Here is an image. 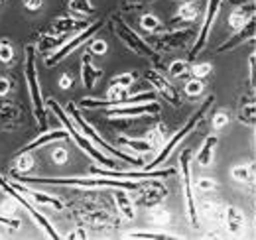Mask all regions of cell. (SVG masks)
Here are the masks:
<instances>
[{
  "instance_id": "7a4b0ae2",
  "label": "cell",
  "mask_w": 256,
  "mask_h": 240,
  "mask_svg": "<svg viewBox=\"0 0 256 240\" xmlns=\"http://www.w3.org/2000/svg\"><path fill=\"white\" fill-rule=\"evenodd\" d=\"M50 106H52V110L56 112V116H58V118L62 120L65 126H67L69 134L75 138V142L79 144V148H81V150H85L87 154H89V156H91V158H93V160H98V162H100L102 166H106V168H114V166H116V164H114V160H108V158H104L100 152L96 150V148H93V146H91V144H89V142H87V140L81 136V132H77V128H75V126L71 124V120L67 118L64 112H62V108L58 106V102H56L54 98H50Z\"/></svg>"
},
{
  "instance_id": "f6af8a7d",
  "label": "cell",
  "mask_w": 256,
  "mask_h": 240,
  "mask_svg": "<svg viewBox=\"0 0 256 240\" xmlns=\"http://www.w3.org/2000/svg\"><path fill=\"white\" fill-rule=\"evenodd\" d=\"M128 238H166L162 234H144V232H138V234H126Z\"/></svg>"
},
{
  "instance_id": "bcb514c9",
  "label": "cell",
  "mask_w": 256,
  "mask_h": 240,
  "mask_svg": "<svg viewBox=\"0 0 256 240\" xmlns=\"http://www.w3.org/2000/svg\"><path fill=\"white\" fill-rule=\"evenodd\" d=\"M71 85H73V79H71L69 75H64V77L60 79V87H62V89H71Z\"/></svg>"
},
{
  "instance_id": "8d00e7d4",
  "label": "cell",
  "mask_w": 256,
  "mask_h": 240,
  "mask_svg": "<svg viewBox=\"0 0 256 240\" xmlns=\"http://www.w3.org/2000/svg\"><path fill=\"white\" fill-rule=\"evenodd\" d=\"M228 120H230L228 112H226V110H219V112L213 114V120H211V122H213V128H215V130H223L224 126L228 124Z\"/></svg>"
},
{
  "instance_id": "7c38bea8",
  "label": "cell",
  "mask_w": 256,
  "mask_h": 240,
  "mask_svg": "<svg viewBox=\"0 0 256 240\" xmlns=\"http://www.w3.org/2000/svg\"><path fill=\"white\" fill-rule=\"evenodd\" d=\"M93 174L98 176H108V178H130V180H138V178H146V180H154V178H168V176H174L176 172L174 170H166V172H142V174H124V172H104V170H98V168H91Z\"/></svg>"
},
{
  "instance_id": "cb8c5ba5",
  "label": "cell",
  "mask_w": 256,
  "mask_h": 240,
  "mask_svg": "<svg viewBox=\"0 0 256 240\" xmlns=\"http://www.w3.org/2000/svg\"><path fill=\"white\" fill-rule=\"evenodd\" d=\"M246 22H248V16H246V12L244 10H232L230 14H228V26L232 28V30H242L244 26H246Z\"/></svg>"
},
{
  "instance_id": "484cf974",
  "label": "cell",
  "mask_w": 256,
  "mask_h": 240,
  "mask_svg": "<svg viewBox=\"0 0 256 240\" xmlns=\"http://www.w3.org/2000/svg\"><path fill=\"white\" fill-rule=\"evenodd\" d=\"M34 166V158L30 156V152H20L16 158V172L14 174H26L30 172Z\"/></svg>"
},
{
  "instance_id": "ac0fdd59",
  "label": "cell",
  "mask_w": 256,
  "mask_h": 240,
  "mask_svg": "<svg viewBox=\"0 0 256 240\" xmlns=\"http://www.w3.org/2000/svg\"><path fill=\"white\" fill-rule=\"evenodd\" d=\"M100 75H102V71H100V69H95V67L91 65V58L87 56V58L83 60V83H85V87H87V89H93L95 81Z\"/></svg>"
},
{
  "instance_id": "ffe728a7",
  "label": "cell",
  "mask_w": 256,
  "mask_h": 240,
  "mask_svg": "<svg viewBox=\"0 0 256 240\" xmlns=\"http://www.w3.org/2000/svg\"><path fill=\"white\" fill-rule=\"evenodd\" d=\"M65 136H67V132H64V130H56V132H46V134H42L40 138H36L32 144H28L26 148L22 152H32L36 150V148H40L42 144H48L50 140H64Z\"/></svg>"
},
{
  "instance_id": "603a6c76",
  "label": "cell",
  "mask_w": 256,
  "mask_h": 240,
  "mask_svg": "<svg viewBox=\"0 0 256 240\" xmlns=\"http://www.w3.org/2000/svg\"><path fill=\"white\" fill-rule=\"evenodd\" d=\"M180 20H184V22H193V20H197V16H199V10H197V6L193 4V2H184L180 8H178V14H176Z\"/></svg>"
},
{
  "instance_id": "f546056e",
  "label": "cell",
  "mask_w": 256,
  "mask_h": 240,
  "mask_svg": "<svg viewBox=\"0 0 256 240\" xmlns=\"http://www.w3.org/2000/svg\"><path fill=\"white\" fill-rule=\"evenodd\" d=\"M140 26H142V30L146 32H156L160 30L162 22L158 16H154V14H144L142 18H140Z\"/></svg>"
},
{
  "instance_id": "277c9868",
  "label": "cell",
  "mask_w": 256,
  "mask_h": 240,
  "mask_svg": "<svg viewBox=\"0 0 256 240\" xmlns=\"http://www.w3.org/2000/svg\"><path fill=\"white\" fill-rule=\"evenodd\" d=\"M26 183H54V185H110V187H120V189H138V183L130 181H114V180H46V178H20Z\"/></svg>"
},
{
  "instance_id": "ba28073f",
  "label": "cell",
  "mask_w": 256,
  "mask_h": 240,
  "mask_svg": "<svg viewBox=\"0 0 256 240\" xmlns=\"http://www.w3.org/2000/svg\"><path fill=\"white\" fill-rule=\"evenodd\" d=\"M205 108H207V104H205V106H203V108L199 110V114H197L195 118L190 120V122H188V126H186V128H182V130H180V132H178V134H176V136H174V138H172V140H170V142L166 144V148L162 150L160 156H158V158H156V160H154L152 164H148V166H146V170H152V168H156V166H160L162 162H166V160H168V156H170V152L174 150V148L178 146V142H180V140H182V138H184V136H186V134H188V132L192 130L193 126H195V122H197V120H199V116H201V114L205 112Z\"/></svg>"
},
{
  "instance_id": "4dcf8cb0",
  "label": "cell",
  "mask_w": 256,
  "mask_h": 240,
  "mask_svg": "<svg viewBox=\"0 0 256 240\" xmlns=\"http://www.w3.org/2000/svg\"><path fill=\"white\" fill-rule=\"evenodd\" d=\"M256 106L252 102H248V104H242L240 106V122H244V124H248V126H252L256 122Z\"/></svg>"
},
{
  "instance_id": "60d3db41",
  "label": "cell",
  "mask_w": 256,
  "mask_h": 240,
  "mask_svg": "<svg viewBox=\"0 0 256 240\" xmlns=\"http://www.w3.org/2000/svg\"><path fill=\"white\" fill-rule=\"evenodd\" d=\"M52 160H54L56 164H65V162H67V150H65V148H56L54 154H52Z\"/></svg>"
},
{
  "instance_id": "7bdbcfd3",
  "label": "cell",
  "mask_w": 256,
  "mask_h": 240,
  "mask_svg": "<svg viewBox=\"0 0 256 240\" xmlns=\"http://www.w3.org/2000/svg\"><path fill=\"white\" fill-rule=\"evenodd\" d=\"M10 90V81L6 77H0V96H6Z\"/></svg>"
},
{
  "instance_id": "7402d4cb",
  "label": "cell",
  "mask_w": 256,
  "mask_h": 240,
  "mask_svg": "<svg viewBox=\"0 0 256 240\" xmlns=\"http://www.w3.org/2000/svg\"><path fill=\"white\" fill-rule=\"evenodd\" d=\"M79 26L87 28V22H77V20H58V22L54 24V28H50V34H54V36H64L65 32L75 30V28H79Z\"/></svg>"
},
{
  "instance_id": "1f68e13d",
  "label": "cell",
  "mask_w": 256,
  "mask_h": 240,
  "mask_svg": "<svg viewBox=\"0 0 256 240\" xmlns=\"http://www.w3.org/2000/svg\"><path fill=\"white\" fill-rule=\"evenodd\" d=\"M203 90H205V85H203V81L201 79H197V77H193L190 79L188 83H186V92L190 94V96H201L203 94Z\"/></svg>"
},
{
  "instance_id": "ab89813d",
  "label": "cell",
  "mask_w": 256,
  "mask_h": 240,
  "mask_svg": "<svg viewBox=\"0 0 256 240\" xmlns=\"http://www.w3.org/2000/svg\"><path fill=\"white\" fill-rule=\"evenodd\" d=\"M150 144H152V148H158L162 142H164V134H162L160 130H152L150 134H148V138H146Z\"/></svg>"
},
{
  "instance_id": "4fadbf2b",
  "label": "cell",
  "mask_w": 256,
  "mask_h": 240,
  "mask_svg": "<svg viewBox=\"0 0 256 240\" xmlns=\"http://www.w3.org/2000/svg\"><path fill=\"white\" fill-rule=\"evenodd\" d=\"M158 114L160 112V106L150 100V104H144V106H124V108H112L106 112V116H136V114Z\"/></svg>"
},
{
  "instance_id": "3957f363",
  "label": "cell",
  "mask_w": 256,
  "mask_h": 240,
  "mask_svg": "<svg viewBox=\"0 0 256 240\" xmlns=\"http://www.w3.org/2000/svg\"><path fill=\"white\" fill-rule=\"evenodd\" d=\"M67 110L71 112V116H73V120L77 122V126H79V128H81V130H83V132H85V134H87V136H89V138H91L95 144H98L100 148H104L106 152L114 154L116 158H120V160H122V162H126V164H136V166H140V164H142V160H138V158H132V156H126V154H122L120 150H114V148H110V146H108V144H106V142H104V140H102L98 134H95V130H93V128H91V126H89V124L83 120V116H81V114L75 110V106H73V104H67Z\"/></svg>"
},
{
  "instance_id": "30bf717a",
  "label": "cell",
  "mask_w": 256,
  "mask_h": 240,
  "mask_svg": "<svg viewBox=\"0 0 256 240\" xmlns=\"http://www.w3.org/2000/svg\"><path fill=\"white\" fill-rule=\"evenodd\" d=\"M152 85H154V89L160 92L162 96L166 98V100H170L172 104H180V94H178V90L174 89L162 75H158L156 71H146V75H144Z\"/></svg>"
},
{
  "instance_id": "d6986e66",
  "label": "cell",
  "mask_w": 256,
  "mask_h": 240,
  "mask_svg": "<svg viewBox=\"0 0 256 240\" xmlns=\"http://www.w3.org/2000/svg\"><path fill=\"white\" fill-rule=\"evenodd\" d=\"M230 178L236 183H250L252 181V168L246 164H236L230 168Z\"/></svg>"
},
{
  "instance_id": "5b68a950",
  "label": "cell",
  "mask_w": 256,
  "mask_h": 240,
  "mask_svg": "<svg viewBox=\"0 0 256 240\" xmlns=\"http://www.w3.org/2000/svg\"><path fill=\"white\" fill-rule=\"evenodd\" d=\"M0 189H4V191H6V193H8V195H10V197H12V199H14L16 203H20V205H22L24 209L28 210V212L32 214V218H36V222H40V224H42V226L46 228V232H48V234H50L52 238H60V236H58V232L54 230V226H52V224L48 222V218H46V216H44L42 212H38V210L34 209L32 205H30V203H28V201H26V199H24L22 195H18V191H16V189H14V187H12V185H10L8 181H4V178H2V176H0Z\"/></svg>"
},
{
  "instance_id": "e575fe53",
  "label": "cell",
  "mask_w": 256,
  "mask_h": 240,
  "mask_svg": "<svg viewBox=\"0 0 256 240\" xmlns=\"http://www.w3.org/2000/svg\"><path fill=\"white\" fill-rule=\"evenodd\" d=\"M14 60V50H12V44L8 40H2L0 42V61L2 63H10Z\"/></svg>"
},
{
  "instance_id": "4316f807",
  "label": "cell",
  "mask_w": 256,
  "mask_h": 240,
  "mask_svg": "<svg viewBox=\"0 0 256 240\" xmlns=\"http://www.w3.org/2000/svg\"><path fill=\"white\" fill-rule=\"evenodd\" d=\"M69 10L75 12V14H79V16H89V14H93V6H91L89 0H71V2H69Z\"/></svg>"
},
{
  "instance_id": "b9f144b4",
  "label": "cell",
  "mask_w": 256,
  "mask_h": 240,
  "mask_svg": "<svg viewBox=\"0 0 256 240\" xmlns=\"http://www.w3.org/2000/svg\"><path fill=\"white\" fill-rule=\"evenodd\" d=\"M0 224H6V226H12V228H16V226H20V220H16V218H10V216H2V214H0Z\"/></svg>"
},
{
  "instance_id": "d590c367",
  "label": "cell",
  "mask_w": 256,
  "mask_h": 240,
  "mask_svg": "<svg viewBox=\"0 0 256 240\" xmlns=\"http://www.w3.org/2000/svg\"><path fill=\"white\" fill-rule=\"evenodd\" d=\"M217 189V181L213 180V178H199L197 180V191H201V193H211V191H215Z\"/></svg>"
},
{
  "instance_id": "8992f818",
  "label": "cell",
  "mask_w": 256,
  "mask_h": 240,
  "mask_svg": "<svg viewBox=\"0 0 256 240\" xmlns=\"http://www.w3.org/2000/svg\"><path fill=\"white\" fill-rule=\"evenodd\" d=\"M114 28H116V34L120 36V40L126 44L132 52H136L138 56H154V52L146 46V42H142V40H140V38H138V36L130 30L124 22H122V20L114 18Z\"/></svg>"
},
{
  "instance_id": "e0dca14e",
  "label": "cell",
  "mask_w": 256,
  "mask_h": 240,
  "mask_svg": "<svg viewBox=\"0 0 256 240\" xmlns=\"http://www.w3.org/2000/svg\"><path fill=\"white\" fill-rule=\"evenodd\" d=\"M114 201H116L118 210L122 212L124 218L132 220V218L136 216V212H134V203L130 201V197H128L124 191H114Z\"/></svg>"
},
{
  "instance_id": "d6a6232c",
  "label": "cell",
  "mask_w": 256,
  "mask_h": 240,
  "mask_svg": "<svg viewBox=\"0 0 256 240\" xmlns=\"http://www.w3.org/2000/svg\"><path fill=\"white\" fill-rule=\"evenodd\" d=\"M18 116V110L14 106H6V108H0V128L2 126H10Z\"/></svg>"
},
{
  "instance_id": "83f0119b",
  "label": "cell",
  "mask_w": 256,
  "mask_h": 240,
  "mask_svg": "<svg viewBox=\"0 0 256 240\" xmlns=\"http://www.w3.org/2000/svg\"><path fill=\"white\" fill-rule=\"evenodd\" d=\"M118 142H120L122 146H130L132 150H136V152H150V150H154V148H152V144H150L148 140H132V138H118Z\"/></svg>"
},
{
  "instance_id": "f35d334b",
  "label": "cell",
  "mask_w": 256,
  "mask_h": 240,
  "mask_svg": "<svg viewBox=\"0 0 256 240\" xmlns=\"http://www.w3.org/2000/svg\"><path fill=\"white\" fill-rule=\"evenodd\" d=\"M106 48H108V46H106L104 40H95V42L91 44V50H89V52H91L93 56H104V54H106Z\"/></svg>"
},
{
  "instance_id": "836d02e7",
  "label": "cell",
  "mask_w": 256,
  "mask_h": 240,
  "mask_svg": "<svg viewBox=\"0 0 256 240\" xmlns=\"http://www.w3.org/2000/svg\"><path fill=\"white\" fill-rule=\"evenodd\" d=\"M211 71H213V65H211V63H195V65H192V75L197 77V79L209 77Z\"/></svg>"
},
{
  "instance_id": "d4e9b609",
  "label": "cell",
  "mask_w": 256,
  "mask_h": 240,
  "mask_svg": "<svg viewBox=\"0 0 256 240\" xmlns=\"http://www.w3.org/2000/svg\"><path fill=\"white\" fill-rule=\"evenodd\" d=\"M170 75L176 79H184V77L192 75V65L188 61H174L170 65Z\"/></svg>"
},
{
  "instance_id": "6da1fadb",
  "label": "cell",
  "mask_w": 256,
  "mask_h": 240,
  "mask_svg": "<svg viewBox=\"0 0 256 240\" xmlns=\"http://www.w3.org/2000/svg\"><path fill=\"white\" fill-rule=\"evenodd\" d=\"M26 79L30 85V94L34 100V110L42 128H46V112H44V100H42V92L38 87V75H36V48L28 46L26 48Z\"/></svg>"
},
{
  "instance_id": "74e56055",
  "label": "cell",
  "mask_w": 256,
  "mask_h": 240,
  "mask_svg": "<svg viewBox=\"0 0 256 240\" xmlns=\"http://www.w3.org/2000/svg\"><path fill=\"white\" fill-rule=\"evenodd\" d=\"M170 210L162 209V207H156V209L152 210V220L156 222V224H168L170 222Z\"/></svg>"
},
{
  "instance_id": "44dd1931",
  "label": "cell",
  "mask_w": 256,
  "mask_h": 240,
  "mask_svg": "<svg viewBox=\"0 0 256 240\" xmlns=\"http://www.w3.org/2000/svg\"><path fill=\"white\" fill-rule=\"evenodd\" d=\"M219 4V0H211V6H209V12H207V20H205V26H203V30H201V38H199V42H197V46H195V50H193V56H195V52H199L201 48H203V44H205V40H207V32L211 28V20H213V16H215V12H217V6Z\"/></svg>"
},
{
  "instance_id": "9a60e30c",
  "label": "cell",
  "mask_w": 256,
  "mask_h": 240,
  "mask_svg": "<svg viewBox=\"0 0 256 240\" xmlns=\"http://www.w3.org/2000/svg\"><path fill=\"white\" fill-rule=\"evenodd\" d=\"M224 220H226L228 230H232V232H240V230H244V226H246L244 214L238 209H234V207H228V209L224 210Z\"/></svg>"
},
{
  "instance_id": "2e32d148",
  "label": "cell",
  "mask_w": 256,
  "mask_h": 240,
  "mask_svg": "<svg viewBox=\"0 0 256 240\" xmlns=\"http://www.w3.org/2000/svg\"><path fill=\"white\" fill-rule=\"evenodd\" d=\"M215 144H217V138H215V136H211V138L205 140L203 148H201L199 156H197V164H199L201 168H209V166L213 164V150H215Z\"/></svg>"
},
{
  "instance_id": "ee69618b",
  "label": "cell",
  "mask_w": 256,
  "mask_h": 240,
  "mask_svg": "<svg viewBox=\"0 0 256 240\" xmlns=\"http://www.w3.org/2000/svg\"><path fill=\"white\" fill-rule=\"evenodd\" d=\"M24 6L28 8V10H40L42 8V0H24Z\"/></svg>"
},
{
  "instance_id": "8fae6325",
  "label": "cell",
  "mask_w": 256,
  "mask_h": 240,
  "mask_svg": "<svg viewBox=\"0 0 256 240\" xmlns=\"http://www.w3.org/2000/svg\"><path fill=\"white\" fill-rule=\"evenodd\" d=\"M14 189H18L20 193H24V195H28L32 201L36 203H42V205H48V207H52V209L56 210H62L64 209V203L60 201V199H56V197H52V195H46V193H42V191H32V189H28V187H24V185H20V183H10Z\"/></svg>"
},
{
  "instance_id": "7dc6e473",
  "label": "cell",
  "mask_w": 256,
  "mask_h": 240,
  "mask_svg": "<svg viewBox=\"0 0 256 240\" xmlns=\"http://www.w3.org/2000/svg\"><path fill=\"white\" fill-rule=\"evenodd\" d=\"M0 2H2V0H0Z\"/></svg>"
},
{
  "instance_id": "9c48e42d",
  "label": "cell",
  "mask_w": 256,
  "mask_h": 240,
  "mask_svg": "<svg viewBox=\"0 0 256 240\" xmlns=\"http://www.w3.org/2000/svg\"><path fill=\"white\" fill-rule=\"evenodd\" d=\"M138 189L142 191L140 201L144 205H156V203H160L162 199L166 197V187L162 183H158V181L146 180L144 183H138Z\"/></svg>"
},
{
  "instance_id": "f1b7e54d",
  "label": "cell",
  "mask_w": 256,
  "mask_h": 240,
  "mask_svg": "<svg viewBox=\"0 0 256 240\" xmlns=\"http://www.w3.org/2000/svg\"><path fill=\"white\" fill-rule=\"evenodd\" d=\"M134 79H136V75H134V73H120V75H114V77H112L110 85H114V87H118V89L128 90V87H132V85H134Z\"/></svg>"
},
{
  "instance_id": "5bb4252c",
  "label": "cell",
  "mask_w": 256,
  "mask_h": 240,
  "mask_svg": "<svg viewBox=\"0 0 256 240\" xmlns=\"http://www.w3.org/2000/svg\"><path fill=\"white\" fill-rule=\"evenodd\" d=\"M190 152H186L182 156V172H184V183H186V199H188V210H190V218L195 224V203H193V191H192V178H190Z\"/></svg>"
},
{
  "instance_id": "52a82bcc",
  "label": "cell",
  "mask_w": 256,
  "mask_h": 240,
  "mask_svg": "<svg viewBox=\"0 0 256 240\" xmlns=\"http://www.w3.org/2000/svg\"><path fill=\"white\" fill-rule=\"evenodd\" d=\"M100 26H102V22H95L93 26L83 28V34H79V36H77V38H73L69 44H65L64 48H62V50H60V52H58L54 58H48V60H46V63H48V65H56V63H60L65 56H69V52H73V50H75L77 46H81V44H83L87 38H91V36H93L98 28H100Z\"/></svg>"
}]
</instances>
